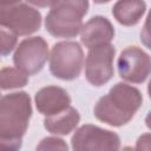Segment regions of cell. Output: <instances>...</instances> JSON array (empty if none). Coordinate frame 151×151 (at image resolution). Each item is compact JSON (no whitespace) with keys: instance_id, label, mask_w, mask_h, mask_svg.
<instances>
[{"instance_id":"obj_1","label":"cell","mask_w":151,"mask_h":151,"mask_svg":"<svg viewBox=\"0 0 151 151\" xmlns=\"http://www.w3.org/2000/svg\"><path fill=\"white\" fill-rule=\"evenodd\" d=\"M32 105L26 92L2 96L0 101V151H19L22 145Z\"/></svg>"},{"instance_id":"obj_2","label":"cell","mask_w":151,"mask_h":151,"mask_svg":"<svg viewBox=\"0 0 151 151\" xmlns=\"http://www.w3.org/2000/svg\"><path fill=\"white\" fill-rule=\"evenodd\" d=\"M143 97L138 88L118 83L94 105L96 118L112 126L127 124L142 106Z\"/></svg>"},{"instance_id":"obj_3","label":"cell","mask_w":151,"mask_h":151,"mask_svg":"<svg viewBox=\"0 0 151 151\" xmlns=\"http://www.w3.org/2000/svg\"><path fill=\"white\" fill-rule=\"evenodd\" d=\"M88 2L67 0L52 2L45 19L46 31L57 38H73L83 28V18L87 13Z\"/></svg>"},{"instance_id":"obj_4","label":"cell","mask_w":151,"mask_h":151,"mask_svg":"<svg viewBox=\"0 0 151 151\" xmlns=\"http://www.w3.org/2000/svg\"><path fill=\"white\" fill-rule=\"evenodd\" d=\"M0 24L15 35H28L40 28L41 14L26 2H1Z\"/></svg>"},{"instance_id":"obj_5","label":"cell","mask_w":151,"mask_h":151,"mask_svg":"<svg viewBox=\"0 0 151 151\" xmlns=\"http://www.w3.org/2000/svg\"><path fill=\"white\" fill-rule=\"evenodd\" d=\"M84 63V53L78 42H57L50 57L51 73L63 80H73L79 77Z\"/></svg>"},{"instance_id":"obj_6","label":"cell","mask_w":151,"mask_h":151,"mask_svg":"<svg viewBox=\"0 0 151 151\" xmlns=\"http://www.w3.org/2000/svg\"><path fill=\"white\" fill-rule=\"evenodd\" d=\"M71 144L73 151H118L120 138L112 131L85 124L74 132Z\"/></svg>"},{"instance_id":"obj_7","label":"cell","mask_w":151,"mask_h":151,"mask_svg":"<svg viewBox=\"0 0 151 151\" xmlns=\"http://www.w3.org/2000/svg\"><path fill=\"white\" fill-rule=\"evenodd\" d=\"M47 57V42L41 37H32L19 44L14 52L13 61L19 71L26 76H32L41 71Z\"/></svg>"},{"instance_id":"obj_8","label":"cell","mask_w":151,"mask_h":151,"mask_svg":"<svg viewBox=\"0 0 151 151\" xmlns=\"http://www.w3.org/2000/svg\"><path fill=\"white\" fill-rule=\"evenodd\" d=\"M116 50L112 45L93 47L88 51L85 63V76L93 86L106 84L113 76V58Z\"/></svg>"},{"instance_id":"obj_9","label":"cell","mask_w":151,"mask_h":151,"mask_svg":"<svg viewBox=\"0 0 151 151\" xmlns=\"http://www.w3.org/2000/svg\"><path fill=\"white\" fill-rule=\"evenodd\" d=\"M117 66L120 78L139 84L145 81L151 73V57L137 46H129L122 51Z\"/></svg>"},{"instance_id":"obj_10","label":"cell","mask_w":151,"mask_h":151,"mask_svg":"<svg viewBox=\"0 0 151 151\" xmlns=\"http://www.w3.org/2000/svg\"><path fill=\"white\" fill-rule=\"evenodd\" d=\"M35 106L46 117L58 114L70 107L71 98L66 90L59 86H46L35 93Z\"/></svg>"},{"instance_id":"obj_11","label":"cell","mask_w":151,"mask_h":151,"mask_svg":"<svg viewBox=\"0 0 151 151\" xmlns=\"http://www.w3.org/2000/svg\"><path fill=\"white\" fill-rule=\"evenodd\" d=\"M114 37V28L109 19L97 15L91 18L81 28L80 40L88 48L110 44Z\"/></svg>"},{"instance_id":"obj_12","label":"cell","mask_w":151,"mask_h":151,"mask_svg":"<svg viewBox=\"0 0 151 151\" xmlns=\"http://www.w3.org/2000/svg\"><path fill=\"white\" fill-rule=\"evenodd\" d=\"M80 119L79 112L74 107H68L67 110L51 116L46 117L44 120L45 129L54 134H68L72 130L76 129Z\"/></svg>"},{"instance_id":"obj_13","label":"cell","mask_w":151,"mask_h":151,"mask_svg":"<svg viewBox=\"0 0 151 151\" xmlns=\"http://www.w3.org/2000/svg\"><path fill=\"white\" fill-rule=\"evenodd\" d=\"M144 1H118L112 8L116 20L124 26H133L139 22L145 12Z\"/></svg>"},{"instance_id":"obj_14","label":"cell","mask_w":151,"mask_h":151,"mask_svg":"<svg viewBox=\"0 0 151 151\" xmlns=\"http://www.w3.org/2000/svg\"><path fill=\"white\" fill-rule=\"evenodd\" d=\"M0 79H1L2 90L22 87L28 81L26 74H24L18 68H13V67H4L0 73Z\"/></svg>"},{"instance_id":"obj_15","label":"cell","mask_w":151,"mask_h":151,"mask_svg":"<svg viewBox=\"0 0 151 151\" xmlns=\"http://www.w3.org/2000/svg\"><path fill=\"white\" fill-rule=\"evenodd\" d=\"M35 151H68V147L63 139L55 137H47L38 144Z\"/></svg>"},{"instance_id":"obj_16","label":"cell","mask_w":151,"mask_h":151,"mask_svg":"<svg viewBox=\"0 0 151 151\" xmlns=\"http://www.w3.org/2000/svg\"><path fill=\"white\" fill-rule=\"evenodd\" d=\"M0 35H1V55H7L13 51L17 44V37L14 33L5 31V28L1 29Z\"/></svg>"},{"instance_id":"obj_17","label":"cell","mask_w":151,"mask_h":151,"mask_svg":"<svg viewBox=\"0 0 151 151\" xmlns=\"http://www.w3.org/2000/svg\"><path fill=\"white\" fill-rule=\"evenodd\" d=\"M140 41L145 47L151 50V11L147 14V18L140 31Z\"/></svg>"},{"instance_id":"obj_18","label":"cell","mask_w":151,"mask_h":151,"mask_svg":"<svg viewBox=\"0 0 151 151\" xmlns=\"http://www.w3.org/2000/svg\"><path fill=\"white\" fill-rule=\"evenodd\" d=\"M136 151H151V133H144L137 139Z\"/></svg>"},{"instance_id":"obj_19","label":"cell","mask_w":151,"mask_h":151,"mask_svg":"<svg viewBox=\"0 0 151 151\" xmlns=\"http://www.w3.org/2000/svg\"><path fill=\"white\" fill-rule=\"evenodd\" d=\"M145 124H146V126H147L149 129H151V111L147 113V116H146V118H145Z\"/></svg>"},{"instance_id":"obj_20","label":"cell","mask_w":151,"mask_h":151,"mask_svg":"<svg viewBox=\"0 0 151 151\" xmlns=\"http://www.w3.org/2000/svg\"><path fill=\"white\" fill-rule=\"evenodd\" d=\"M122 151H136V150H134V149H132L131 146H125V147H124Z\"/></svg>"},{"instance_id":"obj_21","label":"cell","mask_w":151,"mask_h":151,"mask_svg":"<svg viewBox=\"0 0 151 151\" xmlns=\"http://www.w3.org/2000/svg\"><path fill=\"white\" fill-rule=\"evenodd\" d=\"M147 92H149V97L151 98V80L149 83V86H147Z\"/></svg>"}]
</instances>
